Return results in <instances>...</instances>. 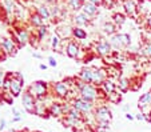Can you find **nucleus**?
<instances>
[{
    "mask_svg": "<svg viewBox=\"0 0 151 132\" xmlns=\"http://www.w3.org/2000/svg\"><path fill=\"white\" fill-rule=\"evenodd\" d=\"M94 119L98 126V129H107L112 120V112L107 106H96L94 111Z\"/></svg>",
    "mask_w": 151,
    "mask_h": 132,
    "instance_id": "f257e3e1",
    "label": "nucleus"
},
{
    "mask_svg": "<svg viewBox=\"0 0 151 132\" xmlns=\"http://www.w3.org/2000/svg\"><path fill=\"white\" fill-rule=\"evenodd\" d=\"M27 92L31 93L37 101H43L50 95L51 87H50V84L47 81L37 80V81H34L32 84H29L28 88H27Z\"/></svg>",
    "mask_w": 151,
    "mask_h": 132,
    "instance_id": "f03ea898",
    "label": "nucleus"
},
{
    "mask_svg": "<svg viewBox=\"0 0 151 132\" xmlns=\"http://www.w3.org/2000/svg\"><path fill=\"white\" fill-rule=\"evenodd\" d=\"M70 106H72L74 108H76L78 111H80L83 115L86 116L87 119V115H94V111H95V103H91V101H87L82 98H75V99H71L68 101Z\"/></svg>",
    "mask_w": 151,
    "mask_h": 132,
    "instance_id": "7ed1b4c3",
    "label": "nucleus"
},
{
    "mask_svg": "<svg viewBox=\"0 0 151 132\" xmlns=\"http://www.w3.org/2000/svg\"><path fill=\"white\" fill-rule=\"evenodd\" d=\"M51 92H52V95L56 99H59V100H67V99H70L71 87L64 80H60L51 86Z\"/></svg>",
    "mask_w": 151,
    "mask_h": 132,
    "instance_id": "20e7f679",
    "label": "nucleus"
},
{
    "mask_svg": "<svg viewBox=\"0 0 151 132\" xmlns=\"http://www.w3.org/2000/svg\"><path fill=\"white\" fill-rule=\"evenodd\" d=\"M79 98L95 103L99 100V87H95L92 84H83L79 88Z\"/></svg>",
    "mask_w": 151,
    "mask_h": 132,
    "instance_id": "39448f33",
    "label": "nucleus"
},
{
    "mask_svg": "<svg viewBox=\"0 0 151 132\" xmlns=\"http://www.w3.org/2000/svg\"><path fill=\"white\" fill-rule=\"evenodd\" d=\"M24 87V76L20 72H14L11 76V83H9V92L14 98H19L22 95Z\"/></svg>",
    "mask_w": 151,
    "mask_h": 132,
    "instance_id": "423d86ee",
    "label": "nucleus"
},
{
    "mask_svg": "<svg viewBox=\"0 0 151 132\" xmlns=\"http://www.w3.org/2000/svg\"><path fill=\"white\" fill-rule=\"evenodd\" d=\"M68 107H70V104L68 103H64V101H52V103L48 106L50 116L62 120V119L66 116Z\"/></svg>",
    "mask_w": 151,
    "mask_h": 132,
    "instance_id": "0eeeda50",
    "label": "nucleus"
},
{
    "mask_svg": "<svg viewBox=\"0 0 151 132\" xmlns=\"http://www.w3.org/2000/svg\"><path fill=\"white\" fill-rule=\"evenodd\" d=\"M110 43L114 48L120 49V48H127L131 46V36L124 32H118L114 36L110 37Z\"/></svg>",
    "mask_w": 151,
    "mask_h": 132,
    "instance_id": "6e6552de",
    "label": "nucleus"
},
{
    "mask_svg": "<svg viewBox=\"0 0 151 132\" xmlns=\"http://www.w3.org/2000/svg\"><path fill=\"white\" fill-rule=\"evenodd\" d=\"M94 51L99 55L100 58H106V56H110L112 54V46L110 43V40L102 37L99 40L95 43V47H94Z\"/></svg>",
    "mask_w": 151,
    "mask_h": 132,
    "instance_id": "1a4fd4ad",
    "label": "nucleus"
},
{
    "mask_svg": "<svg viewBox=\"0 0 151 132\" xmlns=\"http://www.w3.org/2000/svg\"><path fill=\"white\" fill-rule=\"evenodd\" d=\"M64 52H66V55L68 58L79 59L83 49L80 48V44L78 41H75V39H70V40H67V44L64 47Z\"/></svg>",
    "mask_w": 151,
    "mask_h": 132,
    "instance_id": "9d476101",
    "label": "nucleus"
},
{
    "mask_svg": "<svg viewBox=\"0 0 151 132\" xmlns=\"http://www.w3.org/2000/svg\"><path fill=\"white\" fill-rule=\"evenodd\" d=\"M22 106L23 108L28 112L29 115H35V111H36V106H37V100L28 92H24L23 96H22Z\"/></svg>",
    "mask_w": 151,
    "mask_h": 132,
    "instance_id": "9b49d317",
    "label": "nucleus"
},
{
    "mask_svg": "<svg viewBox=\"0 0 151 132\" xmlns=\"http://www.w3.org/2000/svg\"><path fill=\"white\" fill-rule=\"evenodd\" d=\"M0 48L3 49L8 56H15L20 47L12 40V37H3L0 40Z\"/></svg>",
    "mask_w": 151,
    "mask_h": 132,
    "instance_id": "f8f14e48",
    "label": "nucleus"
},
{
    "mask_svg": "<svg viewBox=\"0 0 151 132\" xmlns=\"http://www.w3.org/2000/svg\"><path fill=\"white\" fill-rule=\"evenodd\" d=\"M15 35H16L17 37V44H19V47L22 48V47L27 46V44H29V41H31V32L28 31V29L26 28H16V31H15Z\"/></svg>",
    "mask_w": 151,
    "mask_h": 132,
    "instance_id": "ddd939ff",
    "label": "nucleus"
},
{
    "mask_svg": "<svg viewBox=\"0 0 151 132\" xmlns=\"http://www.w3.org/2000/svg\"><path fill=\"white\" fill-rule=\"evenodd\" d=\"M72 28L74 27L68 26V24H58L56 26V29H55V34L62 39V40H70L72 39Z\"/></svg>",
    "mask_w": 151,
    "mask_h": 132,
    "instance_id": "4468645a",
    "label": "nucleus"
},
{
    "mask_svg": "<svg viewBox=\"0 0 151 132\" xmlns=\"http://www.w3.org/2000/svg\"><path fill=\"white\" fill-rule=\"evenodd\" d=\"M72 21H74V27H87L91 24V17H88L86 14L83 12H78V14H74L72 16Z\"/></svg>",
    "mask_w": 151,
    "mask_h": 132,
    "instance_id": "2eb2a0df",
    "label": "nucleus"
},
{
    "mask_svg": "<svg viewBox=\"0 0 151 132\" xmlns=\"http://www.w3.org/2000/svg\"><path fill=\"white\" fill-rule=\"evenodd\" d=\"M28 23L32 28H40L43 26H47V21L37 14L36 11L34 12H29V16H28Z\"/></svg>",
    "mask_w": 151,
    "mask_h": 132,
    "instance_id": "dca6fc26",
    "label": "nucleus"
},
{
    "mask_svg": "<svg viewBox=\"0 0 151 132\" xmlns=\"http://www.w3.org/2000/svg\"><path fill=\"white\" fill-rule=\"evenodd\" d=\"M78 78L84 84H92V67H83L78 73Z\"/></svg>",
    "mask_w": 151,
    "mask_h": 132,
    "instance_id": "f3484780",
    "label": "nucleus"
},
{
    "mask_svg": "<svg viewBox=\"0 0 151 132\" xmlns=\"http://www.w3.org/2000/svg\"><path fill=\"white\" fill-rule=\"evenodd\" d=\"M123 8H124V15L130 17H135L138 14V6L135 4L134 0H128L126 3H123Z\"/></svg>",
    "mask_w": 151,
    "mask_h": 132,
    "instance_id": "a211bd4d",
    "label": "nucleus"
},
{
    "mask_svg": "<svg viewBox=\"0 0 151 132\" xmlns=\"http://www.w3.org/2000/svg\"><path fill=\"white\" fill-rule=\"evenodd\" d=\"M36 12L40 15V16L44 19V20L48 23L50 20L52 19V14H51V7H48L47 4H40V6H37L36 8Z\"/></svg>",
    "mask_w": 151,
    "mask_h": 132,
    "instance_id": "6ab92c4d",
    "label": "nucleus"
},
{
    "mask_svg": "<svg viewBox=\"0 0 151 132\" xmlns=\"http://www.w3.org/2000/svg\"><path fill=\"white\" fill-rule=\"evenodd\" d=\"M116 88L119 89V92H122V93L128 92L131 89V79L124 78V76L119 78V80H118V83H116Z\"/></svg>",
    "mask_w": 151,
    "mask_h": 132,
    "instance_id": "aec40b11",
    "label": "nucleus"
},
{
    "mask_svg": "<svg viewBox=\"0 0 151 132\" xmlns=\"http://www.w3.org/2000/svg\"><path fill=\"white\" fill-rule=\"evenodd\" d=\"M146 107H151V91L143 93L138 100V108L140 109V112L145 111Z\"/></svg>",
    "mask_w": 151,
    "mask_h": 132,
    "instance_id": "412c9836",
    "label": "nucleus"
},
{
    "mask_svg": "<svg viewBox=\"0 0 151 132\" xmlns=\"http://www.w3.org/2000/svg\"><path fill=\"white\" fill-rule=\"evenodd\" d=\"M82 12L86 14L88 17H94V16H96V14L99 12V8H98V6L90 3V1H84V6H83V8H82Z\"/></svg>",
    "mask_w": 151,
    "mask_h": 132,
    "instance_id": "4be33fe9",
    "label": "nucleus"
},
{
    "mask_svg": "<svg viewBox=\"0 0 151 132\" xmlns=\"http://www.w3.org/2000/svg\"><path fill=\"white\" fill-rule=\"evenodd\" d=\"M102 91L106 93V96L107 95H110V93H112V92H115L116 91V83H114V80L112 79H106L104 80V83L102 84Z\"/></svg>",
    "mask_w": 151,
    "mask_h": 132,
    "instance_id": "5701e85b",
    "label": "nucleus"
},
{
    "mask_svg": "<svg viewBox=\"0 0 151 132\" xmlns=\"http://www.w3.org/2000/svg\"><path fill=\"white\" fill-rule=\"evenodd\" d=\"M87 36H88V34L84 28H80V27H74L72 28V39H75L76 41L86 40Z\"/></svg>",
    "mask_w": 151,
    "mask_h": 132,
    "instance_id": "b1692460",
    "label": "nucleus"
},
{
    "mask_svg": "<svg viewBox=\"0 0 151 132\" xmlns=\"http://www.w3.org/2000/svg\"><path fill=\"white\" fill-rule=\"evenodd\" d=\"M103 32H104V35H107V36H114L115 34H118V27L115 26L112 21H104L103 23V27H102Z\"/></svg>",
    "mask_w": 151,
    "mask_h": 132,
    "instance_id": "393cba45",
    "label": "nucleus"
},
{
    "mask_svg": "<svg viewBox=\"0 0 151 132\" xmlns=\"http://www.w3.org/2000/svg\"><path fill=\"white\" fill-rule=\"evenodd\" d=\"M84 1L86 0H68V1H67V7H68L72 12L78 14L79 11H82L83 6H84Z\"/></svg>",
    "mask_w": 151,
    "mask_h": 132,
    "instance_id": "a878e982",
    "label": "nucleus"
},
{
    "mask_svg": "<svg viewBox=\"0 0 151 132\" xmlns=\"http://www.w3.org/2000/svg\"><path fill=\"white\" fill-rule=\"evenodd\" d=\"M68 104H70V103H68ZM66 116H67V118H71V119H78V120H82V119H84V120H86V116L83 115L80 111H78L76 108H74L72 106L68 107Z\"/></svg>",
    "mask_w": 151,
    "mask_h": 132,
    "instance_id": "bb28decb",
    "label": "nucleus"
},
{
    "mask_svg": "<svg viewBox=\"0 0 151 132\" xmlns=\"http://www.w3.org/2000/svg\"><path fill=\"white\" fill-rule=\"evenodd\" d=\"M62 44H63V40H62V39H60V37L58 36L56 34H52L51 37H50V46H51V48L54 49V51H58V52H59V49H60V47H62Z\"/></svg>",
    "mask_w": 151,
    "mask_h": 132,
    "instance_id": "cd10ccee",
    "label": "nucleus"
},
{
    "mask_svg": "<svg viewBox=\"0 0 151 132\" xmlns=\"http://www.w3.org/2000/svg\"><path fill=\"white\" fill-rule=\"evenodd\" d=\"M3 8H4V11H6V14L12 15L16 12L17 7H16L15 0H3Z\"/></svg>",
    "mask_w": 151,
    "mask_h": 132,
    "instance_id": "c85d7f7f",
    "label": "nucleus"
},
{
    "mask_svg": "<svg viewBox=\"0 0 151 132\" xmlns=\"http://www.w3.org/2000/svg\"><path fill=\"white\" fill-rule=\"evenodd\" d=\"M122 92L119 91H115L112 92V93H110V95H107V98H106V101H109V103L111 104H119L120 101H122Z\"/></svg>",
    "mask_w": 151,
    "mask_h": 132,
    "instance_id": "c756f323",
    "label": "nucleus"
},
{
    "mask_svg": "<svg viewBox=\"0 0 151 132\" xmlns=\"http://www.w3.org/2000/svg\"><path fill=\"white\" fill-rule=\"evenodd\" d=\"M14 96L11 95V92L9 91H0V101L1 103H6V104H8V106H12L14 104Z\"/></svg>",
    "mask_w": 151,
    "mask_h": 132,
    "instance_id": "7c9ffc66",
    "label": "nucleus"
},
{
    "mask_svg": "<svg viewBox=\"0 0 151 132\" xmlns=\"http://www.w3.org/2000/svg\"><path fill=\"white\" fill-rule=\"evenodd\" d=\"M35 35H36L37 40L42 43V41L46 39L47 35H48V26H43V27H40V28H36L35 29Z\"/></svg>",
    "mask_w": 151,
    "mask_h": 132,
    "instance_id": "2f4dec72",
    "label": "nucleus"
},
{
    "mask_svg": "<svg viewBox=\"0 0 151 132\" xmlns=\"http://www.w3.org/2000/svg\"><path fill=\"white\" fill-rule=\"evenodd\" d=\"M112 23L115 24V26H123V24L126 23V15L122 14V12H115L114 15H112Z\"/></svg>",
    "mask_w": 151,
    "mask_h": 132,
    "instance_id": "473e14b6",
    "label": "nucleus"
},
{
    "mask_svg": "<svg viewBox=\"0 0 151 132\" xmlns=\"http://www.w3.org/2000/svg\"><path fill=\"white\" fill-rule=\"evenodd\" d=\"M142 54L145 55L146 58L151 59V41H147V43H145V46L142 47Z\"/></svg>",
    "mask_w": 151,
    "mask_h": 132,
    "instance_id": "72a5a7b5",
    "label": "nucleus"
},
{
    "mask_svg": "<svg viewBox=\"0 0 151 132\" xmlns=\"http://www.w3.org/2000/svg\"><path fill=\"white\" fill-rule=\"evenodd\" d=\"M116 4V0H102V7L106 9H112Z\"/></svg>",
    "mask_w": 151,
    "mask_h": 132,
    "instance_id": "f704fd0d",
    "label": "nucleus"
},
{
    "mask_svg": "<svg viewBox=\"0 0 151 132\" xmlns=\"http://www.w3.org/2000/svg\"><path fill=\"white\" fill-rule=\"evenodd\" d=\"M12 118H19V119H23V116H22V113H20V111L17 108H15V107H12Z\"/></svg>",
    "mask_w": 151,
    "mask_h": 132,
    "instance_id": "c9c22d12",
    "label": "nucleus"
},
{
    "mask_svg": "<svg viewBox=\"0 0 151 132\" xmlns=\"http://www.w3.org/2000/svg\"><path fill=\"white\" fill-rule=\"evenodd\" d=\"M4 79H6V73H4V71H3V69H0V89L3 88Z\"/></svg>",
    "mask_w": 151,
    "mask_h": 132,
    "instance_id": "e433bc0d",
    "label": "nucleus"
},
{
    "mask_svg": "<svg viewBox=\"0 0 151 132\" xmlns=\"http://www.w3.org/2000/svg\"><path fill=\"white\" fill-rule=\"evenodd\" d=\"M135 119H137V120H139V121H142V120H146V116H145V113H143V112H138L137 115H135Z\"/></svg>",
    "mask_w": 151,
    "mask_h": 132,
    "instance_id": "4c0bfd02",
    "label": "nucleus"
},
{
    "mask_svg": "<svg viewBox=\"0 0 151 132\" xmlns=\"http://www.w3.org/2000/svg\"><path fill=\"white\" fill-rule=\"evenodd\" d=\"M146 24H147V28L151 29V12H148L146 16Z\"/></svg>",
    "mask_w": 151,
    "mask_h": 132,
    "instance_id": "58836bf2",
    "label": "nucleus"
},
{
    "mask_svg": "<svg viewBox=\"0 0 151 132\" xmlns=\"http://www.w3.org/2000/svg\"><path fill=\"white\" fill-rule=\"evenodd\" d=\"M48 64H50V67H56L58 66V63H56V60H55L54 56H50L48 58Z\"/></svg>",
    "mask_w": 151,
    "mask_h": 132,
    "instance_id": "ea45409f",
    "label": "nucleus"
},
{
    "mask_svg": "<svg viewBox=\"0 0 151 132\" xmlns=\"http://www.w3.org/2000/svg\"><path fill=\"white\" fill-rule=\"evenodd\" d=\"M7 58H8V55H7L6 52L3 51V49L0 48V61H4V60H6Z\"/></svg>",
    "mask_w": 151,
    "mask_h": 132,
    "instance_id": "a19ab883",
    "label": "nucleus"
},
{
    "mask_svg": "<svg viewBox=\"0 0 151 132\" xmlns=\"http://www.w3.org/2000/svg\"><path fill=\"white\" fill-rule=\"evenodd\" d=\"M86 1H90V3H92V4H95V6H102V0H86Z\"/></svg>",
    "mask_w": 151,
    "mask_h": 132,
    "instance_id": "79ce46f5",
    "label": "nucleus"
},
{
    "mask_svg": "<svg viewBox=\"0 0 151 132\" xmlns=\"http://www.w3.org/2000/svg\"><path fill=\"white\" fill-rule=\"evenodd\" d=\"M6 123H7L6 119H1V120H0V132H1L4 128H6Z\"/></svg>",
    "mask_w": 151,
    "mask_h": 132,
    "instance_id": "37998d69",
    "label": "nucleus"
},
{
    "mask_svg": "<svg viewBox=\"0 0 151 132\" xmlns=\"http://www.w3.org/2000/svg\"><path fill=\"white\" fill-rule=\"evenodd\" d=\"M46 4H50V6H56L58 4V0H44Z\"/></svg>",
    "mask_w": 151,
    "mask_h": 132,
    "instance_id": "c03bdc74",
    "label": "nucleus"
},
{
    "mask_svg": "<svg viewBox=\"0 0 151 132\" xmlns=\"http://www.w3.org/2000/svg\"><path fill=\"white\" fill-rule=\"evenodd\" d=\"M32 56H34L35 59H43V55L39 54V52H32Z\"/></svg>",
    "mask_w": 151,
    "mask_h": 132,
    "instance_id": "a18cd8bd",
    "label": "nucleus"
},
{
    "mask_svg": "<svg viewBox=\"0 0 151 132\" xmlns=\"http://www.w3.org/2000/svg\"><path fill=\"white\" fill-rule=\"evenodd\" d=\"M126 119H127V120H134L135 116H132L130 112H127V113H126Z\"/></svg>",
    "mask_w": 151,
    "mask_h": 132,
    "instance_id": "49530a36",
    "label": "nucleus"
},
{
    "mask_svg": "<svg viewBox=\"0 0 151 132\" xmlns=\"http://www.w3.org/2000/svg\"><path fill=\"white\" fill-rule=\"evenodd\" d=\"M39 68L40 69H43V71H46V69H47V66H46V64H39Z\"/></svg>",
    "mask_w": 151,
    "mask_h": 132,
    "instance_id": "de8ad7c7",
    "label": "nucleus"
},
{
    "mask_svg": "<svg viewBox=\"0 0 151 132\" xmlns=\"http://www.w3.org/2000/svg\"><path fill=\"white\" fill-rule=\"evenodd\" d=\"M123 111H124L126 113H127V112L130 111V106H123Z\"/></svg>",
    "mask_w": 151,
    "mask_h": 132,
    "instance_id": "09e8293b",
    "label": "nucleus"
},
{
    "mask_svg": "<svg viewBox=\"0 0 151 132\" xmlns=\"http://www.w3.org/2000/svg\"><path fill=\"white\" fill-rule=\"evenodd\" d=\"M119 1H122V3H126V1H128V0H119Z\"/></svg>",
    "mask_w": 151,
    "mask_h": 132,
    "instance_id": "8fccbe9b",
    "label": "nucleus"
}]
</instances>
